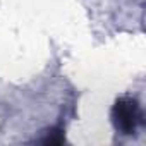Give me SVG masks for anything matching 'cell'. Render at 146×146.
Segmentation results:
<instances>
[{
  "label": "cell",
  "mask_w": 146,
  "mask_h": 146,
  "mask_svg": "<svg viewBox=\"0 0 146 146\" xmlns=\"http://www.w3.org/2000/svg\"><path fill=\"white\" fill-rule=\"evenodd\" d=\"M112 120L117 131L122 134H134L137 125L143 122V112L134 98H119L112 108Z\"/></svg>",
  "instance_id": "6da1fadb"
},
{
  "label": "cell",
  "mask_w": 146,
  "mask_h": 146,
  "mask_svg": "<svg viewBox=\"0 0 146 146\" xmlns=\"http://www.w3.org/2000/svg\"><path fill=\"white\" fill-rule=\"evenodd\" d=\"M64 131L62 129H50V131H46V136L41 139L45 144H60V143H64Z\"/></svg>",
  "instance_id": "7a4b0ae2"
}]
</instances>
